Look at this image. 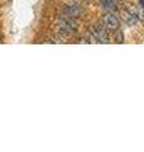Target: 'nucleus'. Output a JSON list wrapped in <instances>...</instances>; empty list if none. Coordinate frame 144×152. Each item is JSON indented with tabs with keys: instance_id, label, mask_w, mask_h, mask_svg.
I'll return each instance as SVG.
<instances>
[{
	"instance_id": "obj_3",
	"label": "nucleus",
	"mask_w": 144,
	"mask_h": 152,
	"mask_svg": "<svg viewBox=\"0 0 144 152\" xmlns=\"http://www.w3.org/2000/svg\"><path fill=\"white\" fill-rule=\"evenodd\" d=\"M60 31L63 33V34H70L75 31V23L72 22L71 18H63L60 22Z\"/></svg>"
},
{
	"instance_id": "obj_2",
	"label": "nucleus",
	"mask_w": 144,
	"mask_h": 152,
	"mask_svg": "<svg viewBox=\"0 0 144 152\" xmlns=\"http://www.w3.org/2000/svg\"><path fill=\"white\" fill-rule=\"evenodd\" d=\"M103 24L105 27V29H109V31H118L119 28V20L118 18L113 15V14H105L103 17Z\"/></svg>"
},
{
	"instance_id": "obj_8",
	"label": "nucleus",
	"mask_w": 144,
	"mask_h": 152,
	"mask_svg": "<svg viewBox=\"0 0 144 152\" xmlns=\"http://www.w3.org/2000/svg\"><path fill=\"white\" fill-rule=\"evenodd\" d=\"M115 41H116V43H123V42H124V37H123V32H121V31L116 32V36H115Z\"/></svg>"
},
{
	"instance_id": "obj_6",
	"label": "nucleus",
	"mask_w": 144,
	"mask_h": 152,
	"mask_svg": "<svg viewBox=\"0 0 144 152\" xmlns=\"http://www.w3.org/2000/svg\"><path fill=\"white\" fill-rule=\"evenodd\" d=\"M101 1V5L104 9H106L109 12H114L116 10V4H115L114 0H100Z\"/></svg>"
},
{
	"instance_id": "obj_5",
	"label": "nucleus",
	"mask_w": 144,
	"mask_h": 152,
	"mask_svg": "<svg viewBox=\"0 0 144 152\" xmlns=\"http://www.w3.org/2000/svg\"><path fill=\"white\" fill-rule=\"evenodd\" d=\"M119 14H120V19H121V20L125 23V24H128V26H135L137 24L138 19L134 17V14L132 12L123 9V10H120Z\"/></svg>"
},
{
	"instance_id": "obj_4",
	"label": "nucleus",
	"mask_w": 144,
	"mask_h": 152,
	"mask_svg": "<svg viewBox=\"0 0 144 152\" xmlns=\"http://www.w3.org/2000/svg\"><path fill=\"white\" fill-rule=\"evenodd\" d=\"M81 8L79 5H76V4H71V5H67L65 9H63V14L66 18H77L81 15Z\"/></svg>"
},
{
	"instance_id": "obj_9",
	"label": "nucleus",
	"mask_w": 144,
	"mask_h": 152,
	"mask_svg": "<svg viewBox=\"0 0 144 152\" xmlns=\"http://www.w3.org/2000/svg\"><path fill=\"white\" fill-rule=\"evenodd\" d=\"M139 5H142L144 8V0H139Z\"/></svg>"
},
{
	"instance_id": "obj_1",
	"label": "nucleus",
	"mask_w": 144,
	"mask_h": 152,
	"mask_svg": "<svg viewBox=\"0 0 144 152\" xmlns=\"http://www.w3.org/2000/svg\"><path fill=\"white\" fill-rule=\"evenodd\" d=\"M90 37H92L94 41L99 42V43H108L109 42L106 31L103 27H99V26H94L90 28Z\"/></svg>"
},
{
	"instance_id": "obj_7",
	"label": "nucleus",
	"mask_w": 144,
	"mask_h": 152,
	"mask_svg": "<svg viewBox=\"0 0 144 152\" xmlns=\"http://www.w3.org/2000/svg\"><path fill=\"white\" fill-rule=\"evenodd\" d=\"M132 13L134 14V17H135L138 20H144V8L142 5L137 7Z\"/></svg>"
}]
</instances>
